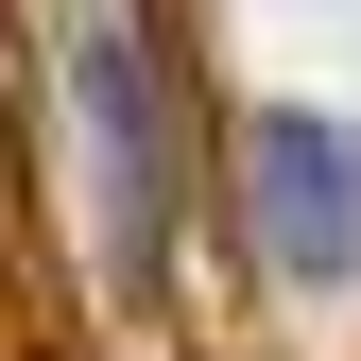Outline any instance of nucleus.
Returning <instances> with one entry per match:
<instances>
[{"label":"nucleus","instance_id":"nucleus-1","mask_svg":"<svg viewBox=\"0 0 361 361\" xmlns=\"http://www.w3.org/2000/svg\"><path fill=\"white\" fill-rule=\"evenodd\" d=\"M35 69H52V104L86 121L104 293L155 310V293H172V241H190V172H207V138H224V86L155 52L138 0H52V18H35Z\"/></svg>","mask_w":361,"mask_h":361},{"label":"nucleus","instance_id":"nucleus-2","mask_svg":"<svg viewBox=\"0 0 361 361\" xmlns=\"http://www.w3.org/2000/svg\"><path fill=\"white\" fill-rule=\"evenodd\" d=\"M207 172L241 190V241H258V276L276 293H361V121L327 104H224V138Z\"/></svg>","mask_w":361,"mask_h":361}]
</instances>
